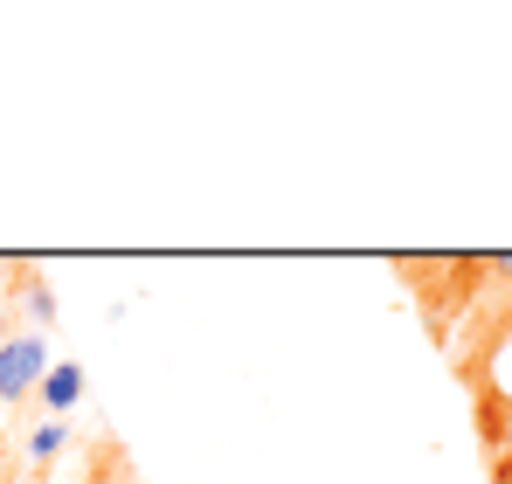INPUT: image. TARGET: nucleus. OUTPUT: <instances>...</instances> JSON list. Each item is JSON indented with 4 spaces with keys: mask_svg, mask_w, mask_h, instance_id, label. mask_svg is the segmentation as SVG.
Here are the masks:
<instances>
[{
    "mask_svg": "<svg viewBox=\"0 0 512 484\" xmlns=\"http://www.w3.org/2000/svg\"><path fill=\"white\" fill-rule=\"evenodd\" d=\"M21 298H28V319H35V332H42V325H56V291H49L42 277H28V284H21Z\"/></svg>",
    "mask_w": 512,
    "mask_h": 484,
    "instance_id": "4",
    "label": "nucleus"
},
{
    "mask_svg": "<svg viewBox=\"0 0 512 484\" xmlns=\"http://www.w3.org/2000/svg\"><path fill=\"white\" fill-rule=\"evenodd\" d=\"M63 443H70V429H63V422H42V429H28V436H21L28 464H56V457H63Z\"/></svg>",
    "mask_w": 512,
    "mask_h": 484,
    "instance_id": "3",
    "label": "nucleus"
},
{
    "mask_svg": "<svg viewBox=\"0 0 512 484\" xmlns=\"http://www.w3.org/2000/svg\"><path fill=\"white\" fill-rule=\"evenodd\" d=\"M42 374H49V332H14L0 346V402H28L42 388Z\"/></svg>",
    "mask_w": 512,
    "mask_h": 484,
    "instance_id": "1",
    "label": "nucleus"
},
{
    "mask_svg": "<svg viewBox=\"0 0 512 484\" xmlns=\"http://www.w3.org/2000/svg\"><path fill=\"white\" fill-rule=\"evenodd\" d=\"M77 395H84V367H49V374H42V402L56 408V415L77 408Z\"/></svg>",
    "mask_w": 512,
    "mask_h": 484,
    "instance_id": "2",
    "label": "nucleus"
}]
</instances>
